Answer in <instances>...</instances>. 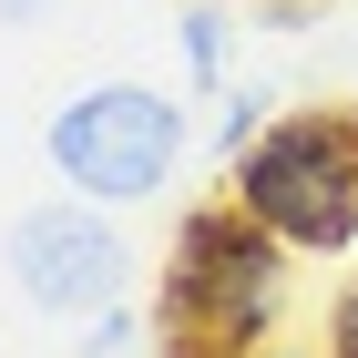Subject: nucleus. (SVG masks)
<instances>
[{"label": "nucleus", "instance_id": "423d86ee", "mask_svg": "<svg viewBox=\"0 0 358 358\" xmlns=\"http://www.w3.org/2000/svg\"><path fill=\"white\" fill-rule=\"evenodd\" d=\"M134 348H143L134 297H113V307H92V317H83V358H134Z\"/></svg>", "mask_w": 358, "mask_h": 358}, {"label": "nucleus", "instance_id": "39448f33", "mask_svg": "<svg viewBox=\"0 0 358 358\" xmlns=\"http://www.w3.org/2000/svg\"><path fill=\"white\" fill-rule=\"evenodd\" d=\"M266 123H276V92H266V83H236V92H225V123H215V143H225V154H246V143L266 134Z\"/></svg>", "mask_w": 358, "mask_h": 358}, {"label": "nucleus", "instance_id": "1a4fd4ad", "mask_svg": "<svg viewBox=\"0 0 358 358\" xmlns=\"http://www.w3.org/2000/svg\"><path fill=\"white\" fill-rule=\"evenodd\" d=\"M0 21H10V31H31V21H52V0H0Z\"/></svg>", "mask_w": 358, "mask_h": 358}, {"label": "nucleus", "instance_id": "6e6552de", "mask_svg": "<svg viewBox=\"0 0 358 358\" xmlns=\"http://www.w3.org/2000/svg\"><path fill=\"white\" fill-rule=\"evenodd\" d=\"M328 358H358V276L328 297Z\"/></svg>", "mask_w": 358, "mask_h": 358}, {"label": "nucleus", "instance_id": "f03ea898", "mask_svg": "<svg viewBox=\"0 0 358 358\" xmlns=\"http://www.w3.org/2000/svg\"><path fill=\"white\" fill-rule=\"evenodd\" d=\"M225 164H236L225 194L287 256H348L358 246V113H276Z\"/></svg>", "mask_w": 358, "mask_h": 358}, {"label": "nucleus", "instance_id": "20e7f679", "mask_svg": "<svg viewBox=\"0 0 358 358\" xmlns=\"http://www.w3.org/2000/svg\"><path fill=\"white\" fill-rule=\"evenodd\" d=\"M10 287H21L41 317H72V328H83L92 307L134 297V236H123L113 205H92V194H52V205L10 215Z\"/></svg>", "mask_w": 358, "mask_h": 358}, {"label": "nucleus", "instance_id": "0eeeda50", "mask_svg": "<svg viewBox=\"0 0 358 358\" xmlns=\"http://www.w3.org/2000/svg\"><path fill=\"white\" fill-rule=\"evenodd\" d=\"M185 72L194 83H225V21H215V0L185 10Z\"/></svg>", "mask_w": 358, "mask_h": 358}, {"label": "nucleus", "instance_id": "9d476101", "mask_svg": "<svg viewBox=\"0 0 358 358\" xmlns=\"http://www.w3.org/2000/svg\"><path fill=\"white\" fill-rule=\"evenodd\" d=\"M246 358H328V348H246Z\"/></svg>", "mask_w": 358, "mask_h": 358}, {"label": "nucleus", "instance_id": "7ed1b4c3", "mask_svg": "<svg viewBox=\"0 0 358 358\" xmlns=\"http://www.w3.org/2000/svg\"><path fill=\"white\" fill-rule=\"evenodd\" d=\"M185 143H194V113L154 83H83L41 123L52 174L72 194H92V205H154L174 185V164H185Z\"/></svg>", "mask_w": 358, "mask_h": 358}, {"label": "nucleus", "instance_id": "f257e3e1", "mask_svg": "<svg viewBox=\"0 0 358 358\" xmlns=\"http://www.w3.org/2000/svg\"><path fill=\"white\" fill-rule=\"evenodd\" d=\"M287 317V246L225 194L185 205L164 256V358H246Z\"/></svg>", "mask_w": 358, "mask_h": 358}]
</instances>
